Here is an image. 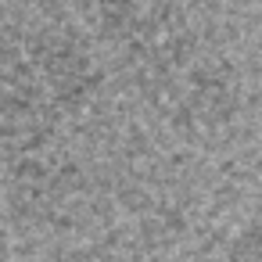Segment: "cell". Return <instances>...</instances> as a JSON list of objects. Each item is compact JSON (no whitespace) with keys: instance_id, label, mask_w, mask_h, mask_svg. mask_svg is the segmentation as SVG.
<instances>
[{"instance_id":"6da1fadb","label":"cell","mask_w":262,"mask_h":262,"mask_svg":"<svg viewBox=\"0 0 262 262\" xmlns=\"http://www.w3.org/2000/svg\"><path fill=\"white\" fill-rule=\"evenodd\" d=\"M101 79L104 72L86 43L54 26L26 36L0 69V90L51 126L83 112L101 90Z\"/></svg>"},{"instance_id":"7a4b0ae2","label":"cell","mask_w":262,"mask_h":262,"mask_svg":"<svg viewBox=\"0 0 262 262\" xmlns=\"http://www.w3.org/2000/svg\"><path fill=\"white\" fill-rule=\"evenodd\" d=\"M90 11L101 33L151 72L187 54L180 0H90Z\"/></svg>"},{"instance_id":"3957f363","label":"cell","mask_w":262,"mask_h":262,"mask_svg":"<svg viewBox=\"0 0 262 262\" xmlns=\"http://www.w3.org/2000/svg\"><path fill=\"white\" fill-rule=\"evenodd\" d=\"M47 133L51 122H43L36 112L0 90V187L8 183V176H15V169L40 147Z\"/></svg>"},{"instance_id":"277c9868","label":"cell","mask_w":262,"mask_h":262,"mask_svg":"<svg viewBox=\"0 0 262 262\" xmlns=\"http://www.w3.org/2000/svg\"><path fill=\"white\" fill-rule=\"evenodd\" d=\"M230 262H262V244H258V223H248L233 244H230Z\"/></svg>"},{"instance_id":"5b68a950","label":"cell","mask_w":262,"mask_h":262,"mask_svg":"<svg viewBox=\"0 0 262 262\" xmlns=\"http://www.w3.org/2000/svg\"><path fill=\"white\" fill-rule=\"evenodd\" d=\"M8 251H11V241H8V230L0 223V262H8Z\"/></svg>"}]
</instances>
